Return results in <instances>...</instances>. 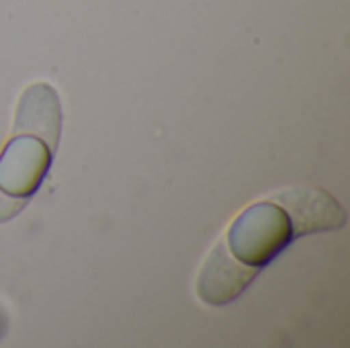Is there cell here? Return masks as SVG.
Returning <instances> with one entry per match:
<instances>
[{"label": "cell", "instance_id": "cell-1", "mask_svg": "<svg viewBox=\"0 0 350 348\" xmlns=\"http://www.w3.org/2000/svg\"><path fill=\"white\" fill-rule=\"evenodd\" d=\"M291 238L293 230L287 213L273 201H260L234 219L226 244L236 258L260 269L279 256Z\"/></svg>", "mask_w": 350, "mask_h": 348}, {"label": "cell", "instance_id": "cell-2", "mask_svg": "<svg viewBox=\"0 0 350 348\" xmlns=\"http://www.w3.org/2000/svg\"><path fill=\"white\" fill-rule=\"evenodd\" d=\"M269 201L277 203L287 213L293 236L340 230L347 224V213L340 203L318 187L295 185L273 195Z\"/></svg>", "mask_w": 350, "mask_h": 348}, {"label": "cell", "instance_id": "cell-3", "mask_svg": "<svg viewBox=\"0 0 350 348\" xmlns=\"http://www.w3.org/2000/svg\"><path fill=\"white\" fill-rule=\"evenodd\" d=\"M51 166V150L35 135H14L0 154V189L14 197H31Z\"/></svg>", "mask_w": 350, "mask_h": 348}, {"label": "cell", "instance_id": "cell-4", "mask_svg": "<svg viewBox=\"0 0 350 348\" xmlns=\"http://www.w3.org/2000/svg\"><path fill=\"white\" fill-rule=\"evenodd\" d=\"M258 269L236 258L226 240H219L197 277V295L207 306L219 308L232 304L254 281Z\"/></svg>", "mask_w": 350, "mask_h": 348}, {"label": "cell", "instance_id": "cell-5", "mask_svg": "<svg viewBox=\"0 0 350 348\" xmlns=\"http://www.w3.org/2000/svg\"><path fill=\"white\" fill-rule=\"evenodd\" d=\"M59 131L62 105L55 88L47 82H35L25 88L14 115V135H35L49 150H55L59 142Z\"/></svg>", "mask_w": 350, "mask_h": 348}, {"label": "cell", "instance_id": "cell-6", "mask_svg": "<svg viewBox=\"0 0 350 348\" xmlns=\"http://www.w3.org/2000/svg\"><path fill=\"white\" fill-rule=\"evenodd\" d=\"M25 205H27V197H14L0 189V224H6L12 217H16L25 209Z\"/></svg>", "mask_w": 350, "mask_h": 348}]
</instances>
